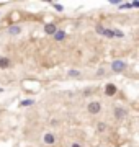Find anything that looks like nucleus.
Returning <instances> with one entry per match:
<instances>
[{
    "label": "nucleus",
    "mask_w": 139,
    "mask_h": 147,
    "mask_svg": "<svg viewBox=\"0 0 139 147\" xmlns=\"http://www.w3.org/2000/svg\"><path fill=\"white\" fill-rule=\"evenodd\" d=\"M116 92H118V88H116V85H113V83H108V85L105 87V93L108 95V96L116 95Z\"/></svg>",
    "instance_id": "obj_4"
},
{
    "label": "nucleus",
    "mask_w": 139,
    "mask_h": 147,
    "mask_svg": "<svg viewBox=\"0 0 139 147\" xmlns=\"http://www.w3.org/2000/svg\"><path fill=\"white\" fill-rule=\"evenodd\" d=\"M67 75H69V77H80V72L79 70H69Z\"/></svg>",
    "instance_id": "obj_12"
},
{
    "label": "nucleus",
    "mask_w": 139,
    "mask_h": 147,
    "mask_svg": "<svg viewBox=\"0 0 139 147\" xmlns=\"http://www.w3.org/2000/svg\"><path fill=\"white\" fill-rule=\"evenodd\" d=\"M103 36L111 39V38H115V33H113V30H108V28H105V31H103Z\"/></svg>",
    "instance_id": "obj_10"
},
{
    "label": "nucleus",
    "mask_w": 139,
    "mask_h": 147,
    "mask_svg": "<svg viewBox=\"0 0 139 147\" xmlns=\"http://www.w3.org/2000/svg\"><path fill=\"white\" fill-rule=\"evenodd\" d=\"M88 111L92 114H97V113H100V110H101V105H100L98 101H92V103H88Z\"/></svg>",
    "instance_id": "obj_2"
},
{
    "label": "nucleus",
    "mask_w": 139,
    "mask_h": 147,
    "mask_svg": "<svg viewBox=\"0 0 139 147\" xmlns=\"http://www.w3.org/2000/svg\"><path fill=\"white\" fill-rule=\"evenodd\" d=\"M12 66V60L8 57H0V69H8Z\"/></svg>",
    "instance_id": "obj_6"
},
{
    "label": "nucleus",
    "mask_w": 139,
    "mask_h": 147,
    "mask_svg": "<svg viewBox=\"0 0 139 147\" xmlns=\"http://www.w3.org/2000/svg\"><path fill=\"white\" fill-rule=\"evenodd\" d=\"M53 38H54L56 41H64V39H66V31H62V30H57V33L54 34Z\"/></svg>",
    "instance_id": "obj_8"
},
{
    "label": "nucleus",
    "mask_w": 139,
    "mask_h": 147,
    "mask_svg": "<svg viewBox=\"0 0 139 147\" xmlns=\"http://www.w3.org/2000/svg\"><path fill=\"white\" fill-rule=\"evenodd\" d=\"M33 103H34L33 100H23V101H21V106H31Z\"/></svg>",
    "instance_id": "obj_14"
},
{
    "label": "nucleus",
    "mask_w": 139,
    "mask_h": 147,
    "mask_svg": "<svg viewBox=\"0 0 139 147\" xmlns=\"http://www.w3.org/2000/svg\"><path fill=\"white\" fill-rule=\"evenodd\" d=\"M54 142H56V137H54L51 133L44 134V144H47V146H53Z\"/></svg>",
    "instance_id": "obj_7"
},
{
    "label": "nucleus",
    "mask_w": 139,
    "mask_h": 147,
    "mask_svg": "<svg viewBox=\"0 0 139 147\" xmlns=\"http://www.w3.org/2000/svg\"><path fill=\"white\" fill-rule=\"evenodd\" d=\"M119 7H121V8H131L132 3H119Z\"/></svg>",
    "instance_id": "obj_16"
},
{
    "label": "nucleus",
    "mask_w": 139,
    "mask_h": 147,
    "mask_svg": "<svg viewBox=\"0 0 139 147\" xmlns=\"http://www.w3.org/2000/svg\"><path fill=\"white\" fill-rule=\"evenodd\" d=\"M105 129H106V124L100 123V124H98V131H105Z\"/></svg>",
    "instance_id": "obj_17"
},
{
    "label": "nucleus",
    "mask_w": 139,
    "mask_h": 147,
    "mask_svg": "<svg viewBox=\"0 0 139 147\" xmlns=\"http://www.w3.org/2000/svg\"><path fill=\"white\" fill-rule=\"evenodd\" d=\"M132 7H138L139 8V2H132Z\"/></svg>",
    "instance_id": "obj_18"
},
{
    "label": "nucleus",
    "mask_w": 139,
    "mask_h": 147,
    "mask_svg": "<svg viewBox=\"0 0 139 147\" xmlns=\"http://www.w3.org/2000/svg\"><path fill=\"white\" fill-rule=\"evenodd\" d=\"M20 31H21L20 26H10L8 28V33L10 34H20Z\"/></svg>",
    "instance_id": "obj_9"
},
{
    "label": "nucleus",
    "mask_w": 139,
    "mask_h": 147,
    "mask_svg": "<svg viewBox=\"0 0 139 147\" xmlns=\"http://www.w3.org/2000/svg\"><path fill=\"white\" fill-rule=\"evenodd\" d=\"M44 33L49 34V36H54L57 33V26L54 23H47V25H44Z\"/></svg>",
    "instance_id": "obj_3"
},
{
    "label": "nucleus",
    "mask_w": 139,
    "mask_h": 147,
    "mask_svg": "<svg viewBox=\"0 0 139 147\" xmlns=\"http://www.w3.org/2000/svg\"><path fill=\"white\" fill-rule=\"evenodd\" d=\"M126 114H128V111H126L125 108H116L115 110V118H118V119H123Z\"/></svg>",
    "instance_id": "obj_5"
},
{
    "label": "nucleus",
    "mask_w": 139,
    "mask_h": 147,
    "mask_svg": "<svg viewBox=\"0 0 139 147\" xmlns=\"http://www.w3.org/2000/svg\"><path fill=\"white\" fill-rule=\"evenodd\" d=\"M95 31H97L98 34H101V36H103V31H105V28L101 26V25H97V26H95Z\"/></svg>",
    "instance_id": "obj_13"
},
{
    "label": "nucleus",
    "mask_w": 139,
    "mask_h": 147,
    "mask_svg": "<svg viewBox=\"0 0 139 147\" xmlns=\"http://www.w3.org/2000/svg\"><path fill=\"white\" fill-rule=\"evenodd\" d=\"M113 33H115V38H125V33L121 30H113Z\"/></svg>",
    "instance_id": "obj_11"
},
{
    "label": "nucleus",
    "mask_w": 139,
    "mask_h": 147,
    "mask_svg": "<svg viewBox=\"0 0 139 147\" xmlns=\"http://www.w3.org/2000/svg\"><path fill=\"white\" fill-rule=\"evenodd\" d=\"M125 69H126V62H125V60H113V62H111V70H113V72L119 74V72H123Z\"/></svg>",
    "instance_id": "obj_1"
},
{
    "label": "nucleus",
    "mask_w": 139,
    "mask_h": 147,
    "mask_svg": "<svg viewBox=\"0 0 139 147\" xmlns=\"http://www.w3.org/2000/svg\"><path fill=\"white\" fill-rule=\"evenodd\" d=\"M72 147H82V146H80V144H77V142H75V144H72Z\"/></svg>",
    "instance_id": "obj_19"
},
{
    "label": "nucleus",
    "mask_w": 139,
    "mask_h": 147,
    "mask_svg": "<svg viewBox=\"0 0 139 147\" xmlns=\"http://www.w3.org/2000/svg\"><path fill=\"white\" fill-rule=\"evenodd\" d=\"M53 7L56 8L57 12H62V10H64V8H62V5H59V3H53Z\"/></svg>",
    "instance_id": "obj_15"
}]
</instances>
